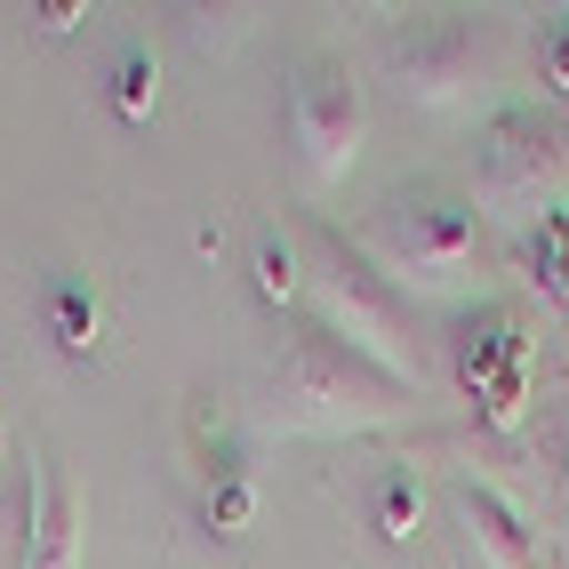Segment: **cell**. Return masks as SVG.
I'll return each mask as SVG.
<instances>
[{"mask_svg": "<svg viewBox=\"0 0 569 569\" xmlns=\"http://www.w3.org/2000/svg\"><path fill=\"white\" fill-rule=\"evenodd\" d=\"M393 89L409 104H458L489 81V64H498V32L473 24V17H417L409 32H393Z\"/></svg>", "mask_w": 569, "mask_h": 569, "instance_id": "6", "label": "cell"}, {"mask_svg": "<svg viewBox=\"0 0 569 569\" xmlns=\"http://www.w3.org/2000/svg\"><path fill=\"white\" fill-rule=\"evenodd\" d=\"M0 449H9V433H0Z\"/></svg>", "mask_w": 569, "mask_h": 569, "instance_id": "18", "label": "cell"}, {"mask_svg": "<svg viewBox=\"0 0 569 569\" xmlns=\"http://www.w3.org/2000/svg\"><path fill=\"white\" fill-rule=\"evenodd\" d=\"M153 104H161L153 49H121V64H112V112H121V121H153Z\"/></svg>", "mask_w": 569, "mask_h": 569, "instance_id": "12", "label": "cell"}, {"mask_svg": "<svg viewBox=\"0 0 569 569\" xmlns=\"http://www.w3.org/2000/svg\"><path fill=\"white\" fill-rule=\"evenodd\" d=\"M201 521L217 529V538H241V529L257 521V481H249V466H241V473H217V481L201 489Z\"/></svg>", "mask_w": 569, "mask_h": 569, "instance_id": "13", "label": "cell"}, {"mask_svg": "<svg viewBox=\"0 0 569 569\" xmlns=\"http://www.w3.org/2000/svg\"><path fill=\"white\" fill-rule=\"evenodd\" d=\"M32 17H41V32H72V24H81V0H41Z\"/></svg>", "mask_w": 569, "mask_h": 569, "instance_id": "17", "label": "cell"}, {"mask_svg": "<svg viewBox=\"0 0 569 569\" xmlns=\"http://www.w3.org/2000/svg\"><path fill=\"white\" fill-rule=\"evenodd\" d=\"M529 264H538V281L553 306H569V209H553V217H538V241H529Z\"/></svg>", "mask_w": 569, "mask_h": 569, "instance_id": "14", "label": "cell"}, {"mask_svg": "<svg viewBox=\"0 0 569 569\" xmlns=\"http://www.w3.org/2000/svg\"><path fill=\"white\" fill-rule=\"evenodd\" d=\"M481 209L473 193H441V184H409V193H386L377 217L353 233V249L386 273L393 289L417 297H449L466 289V273L481 264Z\"/></svg>", "mask_w": 569, "mask_h": 569, "instance_id": "3", "label": "cell"}, {"mask_svg": "<svg viewBox=\"0 0 569 569\" xmlns=\"http://www.w3.org/2000/svg\"><path fill=\"white\" fill-rule=\"evenodd\" d=\"M473 209L553 217L569 209V104H506L473 137Z\"/></svg>", "mask_w": 569, "mask_h": 569, "instance_id": "4", "label": "cell"}, {"mask_svg": "<svg viewBox=\"0 0 569 569\" xmlns=\"http://www.w3.org/2000/svg\"><path fill=\"white\" fill-rule=\"evenodd\" d=\"M449 353H458V386L473 393L481 409V426L489 433H513L521 417H529V329L513 306H481L458 321V337H449Z\"/></svg>", "mask_w": 569, "mask_h": 569, "instance_id": "7", "label": "cell"}, {"mask_svg": "<svg viewBox=\"0 0 569 569\" xmlns=\"http://www.w3.org/2000/svg\"><path fill=\"white\" fill-rule=\"evenodd\" d=\"M369 521H377V538H386V546H409L417 529H426V481H417L409 466H393L386 481H377Z\"/></svg>", "mask_w": 569, "mask_h": 569, "instance_id": "11", "label": "cell"}, {"mask_svg": "<svg viewBox=\"0 0 569 569\" xmlns=\"http://www.w3.org/2000/svg\"><path fill=\"white\" fill-rule=\"evenodd\" d=\"M24 489H32V538H24V569H81V498H72V481L41 458Z\"/></svg>", "mask_w": 569, "mask_h": 569, "instance_id": "9", "label": "cell"}, {"mask_svg": "<svg viewBox=\"0 0 569 569\" xmlns=\"http://www.w3.org/2000/svg\"><path fill=\"white\" fill-rule=\"evenodd\" d=\"M257 433H313V441H346V433H386L409 417V386H393L386 369H369L346 353L337 337L313 321L281 346V361L257 386Z\"/></svg>", "mask_w": 569, "mask_h": 569, "instance_id": "1", "label": "cell"}, {"mask_svg": "<svg viewBox=\"0 0 569 569\" xmlns=\"http://www.w3.org/2000/svg\"><path fill=\"white\" fill-rule=\"evenodd\" d=\"M361 129H369V97L353 81L346 57H306L289 81V161L306 193H337L346 169L361 161Z\"/></svg>", "mask_w": 569, "mask_h": 569, "instance_id": "5", "label": "cell"}, {"mask_svg": "<svg viewBox=\"0 0 569 569\" xmlns=\"http://www.w3.org/2000/svg\"><path fill=\"white\" fill-rule=\"evenodd\" d=\"M538 64H546L553 97L569 104V9H561V17H546V32H538Z\"/></svg>", "mask_w": 569, "mask_h": 569, "instance_id": "16", "label": "cell"}, {"mask_svg": "<svg viewBox=\"0 0 569 569\" xmlns=\"http://www.w3.org/2000/svg\"><path fill=\"white\" fill-rule=\"evenodd\" d=\"M306 313H313L321 337H337V346L361 353L369 369H386L393 386H409V393H426V386H433V361H426V346H417V329H409L401 289L377 273V264H369L353 241H337L329 224H313Z\"/></svg>", "mask_w": 569, "mask_h": 569, "instance_id": "2", "label": "cell"}, {"mask_svg": "<svg viewBox=\"0 0 569 569\" xmlns=\"http://www.w3.org/2000/svg\"><path fill=\"white\" fill-rule=\"evenodd\" d=\"M257 297L264 306H306V273H297V249L281 233L257 241Z\"/></svg>", "mask_w": 569, "mask_h": 569, "instance_id": "15", "label": "cell"}, {"mask_svg": "<svg viewBox=\"0 0 569 569\" xmlns=\"http://www.w3.org/2000/svg\"><path fill=\"white\" fill-rule=\"evenodd\" d=\"M49 337H57L72 361H89V353L104 346V306H97V289H89L81 273L49 281Z\"/></svg>", "mask_w": 569, "mask_h": 569, "instance_id": "10", "label": "cell"}, {"mask_svg": "<svg viewBox=\"0 0 569 569\" xmlns=\"http://www.w3.org/2000/svg\"><path fill=\"white\" fill-rule=\"evenodd\" d=\"M449 521H458V538H466V561H473V569H546L538 529H529V513L506 498V489L458 481V489H449Z\"/></svg>", "mask_w": 569, "mask_h": 569, "instance_id": "8", "label": "cell"}]
</instances>
